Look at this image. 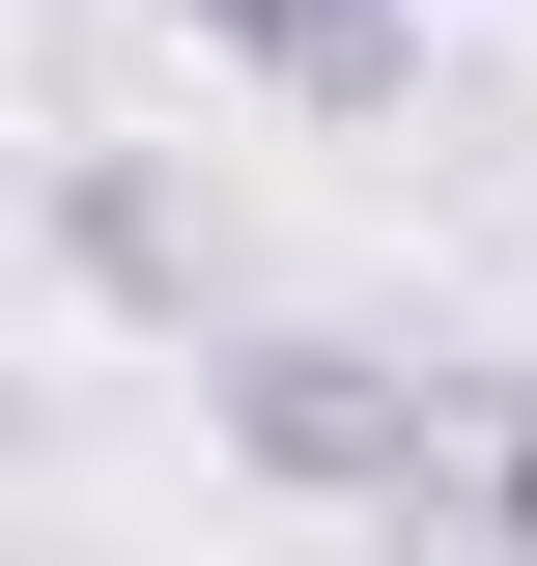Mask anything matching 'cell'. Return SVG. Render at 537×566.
<instances>
[{
    "label": "cell",
    "instance_id": "cell-4",
    "mask_svg": "<svg viewBox=\"0 0 537 566\" xmlns=\"http://www.w3.org/2000/svg\"><path fill=\"white\" fill-rule=\"evenodd\" d=\"M453 538H509V566H537V397H481V453H453Z\"/></svg>",
    "mask_w": 537,
    "mask_h": 566
},
{
    "label": "cell",
    "instance_id": "cell-2",
    "mask_svg": "<svg viewBox=\"0 0 537 566\" xmlns=\"http://www.w3.org/2000/svg\"><path fill=\"white\" fill-rule=\"evenodd\" d=\"M141 29H199V57L283 85V114H397L424 85V0H141Z\"/></svg>",
    "mask_w": 537,
    "mask_h": 566
},
{
    "label": "cell",
    "instance_id": "cell-1",
    "mask_svg": "<svg viewBox=\"0 0 537 566\" xmlns=\"http://www.w3.org/2000/svg\"><path fill=\"white\" fill-rule=\"evenodd\" d=\"M199 397H227V453H255L283 510H397V538L453 510V453H481V397H453V368H424V340H339V312L227 340Z\"/></svg>",
    "mask_w": 537,
    "mask_h": 566
},
{
    "label": "cell",
    "instance_id": "cell-3",
    "mask_svg": "<svg viewBox=\"0 0 537 566\" xmlns=\"http://www.w3.org/2000/svg\"><path fill=\"white\" fill-rule=\"evenodd\" d=\"M57 227H85V283H141V312H170V283H199V227L141 199V170H85V199H57Z\"/></svg>",
    "mask_w": 537,
    "mask_h": 566
}]
</instances>
